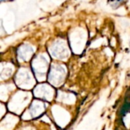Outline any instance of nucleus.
Returning <instances> with one entry per match:
<instances>
[{
	"mask_svg": "<svg viewBox=\"0 0 130 130\" xmlns=\"http://www.w3.org/2000/svg\"><path fill=\"white\" fill-rule=\"evenodd\" d=\"M129 98L127 97L126 99V101H125V103H124V104L122 107L121 110H120V115H121V117L125 116L129 112Z\"/></svg>",
	"mask_w": 130,
	"mask_h": 130,
	"instance_id": "nucleus-1",
	"label": "nucleus"
},
{
	"mask_svg": "<svg viewBox=\"0 0 130 130\" xmlns=\"http://www.w3.org/2000/svg\"><path fill=\"white\" fill-rule=\"evenodd\" d=\"M0 1H5V0H0Z\"/></svg>",
	"mask_w": 130,
	"mask_h": 130,
	"instance_id": "nucleus-2",
	"label": "nucleus"
}]
</instances>
